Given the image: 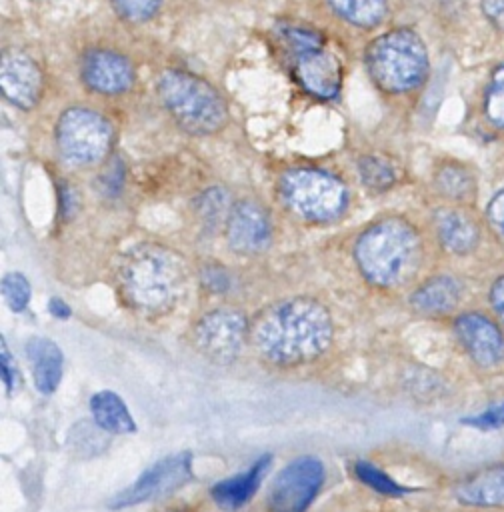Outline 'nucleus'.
Returning <instances> with one entry per match:
<instances>
[{
  "label": "nucleus",
  "instance_id": "18",
  "mask_svg": "<svg viewBox=\"0 0 504 512\" xmlns=\"http://www.w3.org/2000/svg\"><path fill=\"white\" fill-rule=\"evenodd\" d=\"M26 356L32 366L34 384L42 394H52L62 378V352L60 348L42 336H34L26 342Z\"/></svg>",
  "mask_w": 504,
  "mask_h": 512
},
{
  "label": "nucleus",
  "instance_id": "3",
  "mask_svg": "<svg viewBox=\"0 0 504 512\" xmlns=\"http://www.w3.org/2000/svg\"><path fill=\"white\" fill-rule=\"evenodd\" d=\"M354 258L362 276L380 288L404 284L420 266L422 242L416 228L400 218L386 216L370 224L356 240Z\"/></svg>",
  "mask_w": 504,
  "mask_h": 512
},
{
  "label": "nucleus",
  "instance_id": "12",
  "mask_svg": "<svg viewBox=\"0 0 504 512\" xmlns=\"http://www.w3.org/2000/svg\"><path fill=\"white\" fill-rule=\"evenodd\" d=\"M272 220L266 208L256 200H238L232 204L226 222V240L238 254H260L272 244Z\"/></svg>",
  "mask_w": 504,
  "mask_h": 512
},
{
  "label": "nucleus",
  "instance_id": "4",
  "mask_svg": "<svg viewBox=\"0 0 504 512\" xmlns=\"http://www.w3.org/2000/svg\"><path fill=\"white\" fill-rule=\"evenodd\" d=\"M158 94L170 116L190 134L208 136L228 122V108L216 88L186 70H164Z\"/></svg>",
  "mask_w": 504,
  "mask_h": 512
},
{
  "label": "nucleus",
  "instance_id": "9",
  "mask_svg": "<svg viewBox=\"0 0 504 512\" xmlns=\"http://www.w3.org/2000/svg\"><path fill=\"white\" fill-rule=\"evenodd\" d=\"M248 334L246 316L234 308L206 312L194 326L196 348L216 364H230L242 350Z\"/></svg>",
  "mask_w": 504,
  "mask_h": 512
},
{
  "label": "nucleus",
  "instance_id": "6",
  "mask_svg": "<svg viewBox=\"0 0 504 512\" xmlns=\"http://www.w3.org/2000/svg\"><path fill=\"white\" fill-rule=\"evenodd\" d=\"M280 198L298 218L324 224L344 214L348 206V188L338 176L322 168L298 166L282 174Z\"/></svg>",
  "mask_w": 504,
  "mask_h": 512
},
{
  "label": "nucleus",
  "instance_id": "14",
  "mask_svg": "<svg viewBox=\"0 0 504 512\" xmlns=\"http://www.w3.org/2000/svg\"><path fill=\"white\" fill-rule=\"evenodd\" d=\"M454 330L470 358L480 366H496L504 358V336L500 328L480 312H466L456 318Z\"/></svg>",
  "mask_w": 504,
  "mask_h": 512
},
{
  "label": "nucleus",
  "instance_id": "27",
  "mask_svg": "<svg viewBox=\"0 0 504 512\" xmlns=\"http://www.w3.org/2000/svg\"><path fill=\"white\" fill-rule=\"evenodd\" d=\"M2 296L12 312H22L30 302V284L24 274L8 272L2 278Z\"/></svg>",
  "mask_w": 504,
  "mask_h": 512
},
{
  "label": "nucleus",
  "instance_id": "17",
  "mask_svg": "<svg viewBox=\"0 0 504 512\" xmlns=\"http://www.w3.org/2000/svg\"><path fill=\"white\" fill-rule=\"evenodd\" d=\"M456 498L468 506H502L504 504V464L486 466L456 488Z\"/></svg>",
  "mask_w": 504,
  "mask_h": 512
},
{
  "label": "nucleus",
  "instance_id": "32",
  "mask_svg": "<svg viewBox=\"0 0 504 512\" xmlns=\"http://www.w3.org/2000/svg\"><path fill=\"white\" fill-rule=\"evenodd\" d=\"M466 424H472V426H478V428H498V426H504V404H498L474 418H468Z\"/></svg>",
  "mask_w": 504,
  "mask_h": 512
},
{
  "label": "nucleus",
  "instance_id": "25",
  "mask_svg": "<svg viewBox=\"0 0 504 512\" xmlns=\"http://www.w3.org/2000/svg\"><path fill=\"white\" fill-rule=\"evenodd\" d=\"M358 172L362 182L372 190H386L396 182V168L390 160L368 154L358 160Z\"/></svg>",
  "mask_w": 504,
  "mask_h": 512
},
{
  "label": "nucleus",
  "instance_id": "10",
  "mask_svg": "<svg viewBox=\"0 0 504 512\" xmlns=\"http://www.w3.org/2000/svg\"><path fill=\"white\" fill-rule=\"evenodd\" d=\"M324 482V466L312 456H302L284 466L268 494L270 512H306Z\"/></svg>",
  "mask_w": 504,
  "mask_h": 512
},
{
  "label": "nucleus",
  "instance_id": "28",
  "mask_svg": "<svg viewBox=\"0 0 504 512\" xmlns=\"http://www.w3.org/2000/svg\"><path fill=\"white\" fill-rule=\"evenodd\" d=\"M356 474L358 478L368 484L370 488L386 494V496H402L406 492V488H402L400 484H396L388 474H384L382 470H378L376 466H372L370 462H356Z\"/></svg>",
  "mask_w": 504,
  "mask_h": 512
},
{
  "label": "nucleus",
  "instance_id": "26",
  "mask_svg": "<svg viewBox=\"0 0 504 512\" xmlns=\"http://www.w3.org/2000/svg\"><path fill=\"white\" fill-rule=\"evenodd\" d=\"M484 116L486 120L504 130V64L492 70L484 92Z\"/></svg>",
  "mask_w": 504,
  "mask_h": 512
},
{
  "label": "nucleus",
  "instance_id": "15",
  "mask_svg": "<svg viewBox=\"0 0 504 512\" xmlns=\"http://www.w3.org/2000/svg\"><path fill=\"white\" fill-rule=\"evenodd\" d=\"M84 84L100 94H122L134 82V68L130 60L112 50H90L82 60Z\"/></svg>",
  "mask_w": 504,
  "mask_h": 512
},
{
  "label": "nucleus",
  "instance_id": "5",
  "mask_svg": "<svg viewBox=\"0 0 504 512\" xmlns=\"http://www.w3.org/2000/svg\"><path fill=\"white\" fill-rule=\"evenodd\" d=\"M366 68L380 90L404 94L426 80L428 50L416 32L396 28L384 32L368 46Z\"/></svg>",
  "mask_w": 504,
  "mask_h": 512
},
{
  "label": "nucleus",
  "instance_id": "22",
  "mask_svg": "<svg viewBox=\"0 0 504 512\" xmlns=\"http://www.w3.org/2000/svg\"><path fill=\"white\" fill-rule=\"evenodd\" d=\"M328 4L340 18L360 28L380 24L388 12V0H328Z\"/></svg>",
  "mask_w": 504,
  "mask_h": 512
},
{
  "label": "nucleus",
  "instance_id": "7",
  "mask_svg": "<svg viewBox=\"0 0 504 512\" xmlns=\"http://www.w3.org/2000/svg\"><path fill=\"white\" fill-rule=\"evenodd\" d=\"M284 38L294 50V78L312 96L330 100L342 86V64L330 52L322 36L310 28L292 26Z\"/></svg>",
  "mask_w": 504,
  "mask_h": 512
},
{
  "label": "nucleus",
  "instance_id": "19",
  "mask_svg": "<svg viewBox=\"0 0 504 512\" xmlns=\"http://www.w3.org/2000/svg\"><path fill=\"white\" fill-rule=\"evenodd\" d=\"M270 460L272 458L266 454V456L258 458L246 472L214 484L212 486L214 502L224 510H234V508H240L242 504H246L252 498V494L256 492V488L260 486V480L266 474Z\"/></svg>",
  "mask_w": 504,
  "mask_h": 512
},
{
  "label": "nucleus",
  "instance_id": "21",
  "mask_svg": "<svg viewBox=\"0 0 504 512\" xmlns=\"http://www.w3.org/2000/svg\"><path fill=\"white\" fill-rule=\"evenodd\" d=\"M90 412L94 416L96 426H100L104 432L130 434L136 430L134 418L126 408L124 400L110 390L96 392L90 398Z\"/></svg>",
  "mask_w": 504,
  "mask_h": 512
},
{
  "label": "nucleus",
  "instance_id": "36",
  "mask_svg": "<svg viewBox=\"0 0 504 512\" xmlns=\"http://www.w3.org/2000/svg\"><path fill=\"white\" fill-rule=\"evenodd\" d=\"M490 304L494 308V312L500 316V320L504 322V276H500L492 288H490Z\"/></svg>",
  "mask_w": 504,
  "mask_h": 512
},
{
  "label": "nucleus",
  "instance_id": "31",
  "mask_svg": "<svg viewBox=\"0 0 504 512\" xmlns=\"http://www.w3.org/2000/svg\"><path fill=\"white\" fill-rule=\"evenodd\" d=\"M486 218L496 236L504 242V190L496 192L486 206Z\"/></svg>",
  "mask_w": 504,
  "mask_h": 512
},
{
  "label": "nucleus",
  "instance_id": "35",
  "mask_svg": "<svg viewBox=\"0 0 504 512\" xmlns=\"http://www.w3.org/2000/svg\"><path fill=\"white\" fill-rule=\"evenodd\" d=\"M480 8L484 18L496 28L504 32V0H480Z\"/></svg>",
  "mask_w": 504,
  "mask_h": 512
},
{
  "label": "nucleus",
  "instance_id": "37",
  "mask_svg": "<svg viewBox=\"0 0 504 512\" xmlns=\"http://www.w3.org/2000/svg\"><path fill=\"white\" fill-rule=\"evenodd\" d=\"M60 214L66 218V216H72L74 210H76V196L72 192L70 186H62L60 188Z\"/></svg>",
  "mask_w": 504,
  "mask_h": 512
},
{
  "label": "nucleus",
  "instance_id": "24",
  "mask_svg": "<svg viewBox=\"0 0 504 512\" xmlns=\"http://www.w3.org/2000/svg\"><path fill=\"white\" fill-rule=\"evenodd\" d=\"M230 210L232 206L228 204V192L224 188H210L196 202V216L206 232H214L218 226L226 224Z\"/></svg>",
  "mask_w": 504,
  "mask_h": 512
},
{
  "label": "nucleus",
  "instance_id": "33",
  "mask_svg": "<svg viewBox=\"0 0 504 512\" xmlns=\"http://www.w3.org/2000/svg\"><path fill=\"white\" fill-rule=\"evenodd\" d=\"M202 282L210 288V290H216V292H224L230 284L228 280V274L224 268L216 266V264H208L204 270H202Z\"/></svg>",
  "mask_w": 504,
  "mask_h": 512
},
{
  "label": "nucleus",
  "instance_id": "8",
  "mask_svg": "<svg viewBox=\"0 0 504 512\" xmlns=\"http://www.w3.org/2000/svg\"><path fill=\"white\" fill-rule=\"evenodd\" d=\"M56 144L60 154L78 166L100 162L112 144L110 122L90 108H68L56 124Z\"/></svg>",
  "mask_w": 504,
  "mask_h": 512
},
{
  "label": "nucleus",
  "instance_id": "2",
  "mask_svg": "<svg viewBox=\"0 0 504 512\" xmlns=\"http://www.w3.org/2000/svg\"><path fill=\"white\" fill-rule=\"evenodd\" d=\"M118 290L132 310L146 316L166 314L186 290L184 260L168 246L136 244L120 260Z\"/></svg>",
  "mask_w": 504,
  "mask_h": 512
},
{
  "label": "nucleus",
  "instance_id": "13",
  "mask_svg": "<svg viewBox=\"0 0 504 512\" xmlns=\"http://www.w3.org/2000/svg\"><path fill=\"white\" fill-rule=\"evenodd\" d=\"M0 84L8 102L30 110L42 94V72L38 64L20 50H6L2 56Z\"/></svg>",
  "mask_w": 504,
  "mask_h": 512
},
{
  "label": "nucleus",
  "instance_id": "29",
  "mask_svg": "<svg viewBox=\"0 0 504 512\" xmlns=\"http://www.w3.org/2000/svg\"><path fill=\"white\" fill-rule=\"evenodd\" d=\"M162 0H112L114 8L130 22L150 20L160 8Z\"/></svg>",
  "mask_w": 504,
  "mask_h": 512
},
{
  "label": "nucleus",
  "instance_id": "11",
  "mask_svg": "<svg viewBox=\"0 0 504 512\" xmlns=\"http://www.w3.org/2000/svg\"><path fill=\"white\" fill-rule=\"evenodd\" d=\"M190 464H192V460H190V454H186V452L168 456V458L152 464L146 472H142L136 478L134 484H130L128 488H124L110 500V508L122 510V508L136 506L140 502L160 498V496L174 492L176 488H180L184 482H188L192 478Z\"/></svg>",
  "mask_w": 504,
  "mask_h": 512
},
{
  "label": "nucleus",
  "instance_id": "34",
  "mask_svg": "<svg viewBox=\"0 0 504 512\" xmlns=\"http://www.w3.org/2000/svg\"><path fill=\"white\" fill-rule=\"evenodd\" d=\"M0 360H2V378H4L6 390L12 392L18 386V382H20V374H18V368H16L12 356H10V350H8L6 342H2V356H0Z\"/></svg>",
  "mask_w": 504,
  "mask_h": 512
},
{
  "label": "nucleus",
  "instance_id": "16",
  "mask_svg": "<svg viewBox=\"0 0 504 512\" xmlns=\"http://www.w3.org/2000/svg\"><path fill=\"white\" fill-rule=\"evenodd\" d=\"M434 228L442 246L452 254H468L478 246V224L460 208H438L434 212Z\"/></svg>",
  "mask_w": 504,
  "mask_h": 512
},
{
  "label": "nucleus",
  "instance_id": "23",
  "mask_svg": "<svg viewBox=\"0 0 504 512\" xmlns=\"http://www.w3.org/2000/svg\"><path fill=\"white\" fill-rule=\"evenodd\" d=\"M434 184L450 200H468L476 192V180L468 168L456 162L442 164L434 174Z\"/></svg>",
  "mask_w": 504,
  "mask_h": 512
},
{
  "label": "nucleus",
  "instance_id": "1",
  "mask_svg": "<svg viewBox=\"0 0 504 512\" xmlns=\"http://www.w3.org/2000/svg\"><path fill=\"white\" fill-rule=\"evenodd\" d=\"M332 334L330 312L308 296L272 304L250 330L256 352L276 366H298L318 358L330 346Z\"/></svg>",
  "mask_w": 504,
  "mask_h": 512
},
{
  "label": "nucleus",
  "instance_id": "20",
  "mask_svg": "<svg viewBox=\"0 0 504 512\" xmlns=\"http://www.w3.org/2000/svg\"><path fill=\"white\" fill-rule=\"evenodd\" d=\"M460 294L462 288L456 278L434 276L412 292L410 304L422 314H446L458 304Z\"/></svg>",
  "mask_w": 504,
  "mask_h": 512
},
{
  "label": "nucleus",
  "instance_id": "38",
  "mask_svg": "<svg viewBox=\"0 0 504 512\" xmlns=\"http://www.w3.org/2000/svg\"><path fill=\"white\" fill-rule=\"evenodd\" d=\"M48 312H50L52 316L60 318V320H66V318L70 316V306H68L64 300H60V298H50V302H48Z\"/></svg>",
  "mask_w": 504,
  "mask_h": 512
},
{
  "label": "nucleus",
  "instance_id": "30",
  "mask_svg": "<svg viewBox=\"0 0 504 512\" xmlns=\"http://www.w3.org/2000/svg\"><path fill=\"white\" fill-rule=\"evenodd\" d=\"M98 186L106 196H118V192L124 186V164L118 158H112L104 166V170L98 178Z\"/></svg>",
  "mask_w": 504,
  "mask_h": 512
}]
</instances>
